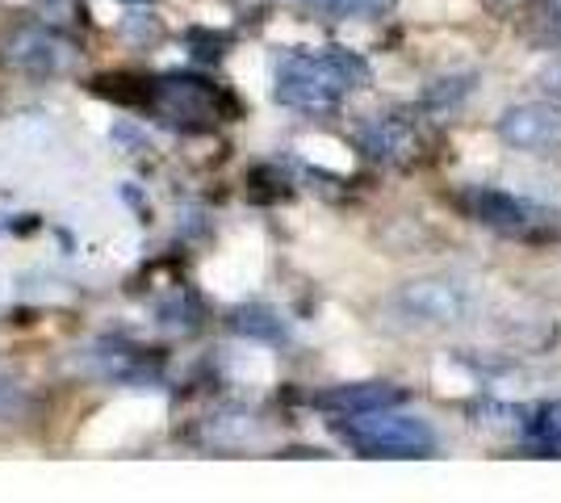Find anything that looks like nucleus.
Listing matches in <instances>:
<instances>
[{"instance_id": "1", "label": "nucleus", "mask_w": 561, "mask_h": 503, "mask_svg": "<svg viewBox=\"0 0 561 503\" xmlns=\"http://www.w3.org/2000/svg\"><path fill=\"white\" fill-rule=\"evenodd\" d=\"M365 80H369L365 59L344 47L310 50V55L294 50L273 72V96L285 110H298V114H328Z\"/></svg>"}, {"instance_id": "2", "label": "nucleus", "mask_w": 561, "mask_h": 503, "mask_svg": "<svg viewBox=\"0 0 561 503\" xmlns=\"http://www.w3.org/2000/svg\"><path fill=\"white\" fill-rule=\"evenodd\" d=\"M340 436L348 441L360 457H432L436 454V428L398 408L356 411V415H335Z\"/></svg>"}, {"instance_id": "3", "label": "nucleus", "mask_w": 561, "mask_h": 503, "mask_svg": "<svg viewBox=\"0 0 561 503\" xmlns=\"http://www.w3.org/2000/svg\"><path fill=\"white\" fill-rule=\"evenodd\" d=\"M478 307V294L461 277L432 273L415 277L407 286H398L386 302V311L394 315L402 328H420V332H440V328H461Z\"/></svg>"}, {"instance_id": "4", "label": "nucleus", "mask_w": 561, "mask_h": 503, "mask_svg": "<svg viewBox=\"0 0 561 503\" xmlns=\"http://www.w3.org/2000/svg\"><path fill=\"white\" fill-rule=\"evenodd\" d=\"M461 206L473 222L491 227L499 236H537L553 222V210L533 202L528 193L494 190V185H469L461 193Z\"/></svg>"}, {"instance_id": "5", "label": "nucleus", "mask_w": 561, "mask_h": 503, "mask_svg": "<svg viewBox=\"0 0 561 503\" xmlns=\"http://www.w3.org/2000/svg\"><path fill=\"white\" fill-rule=\"evenodd\" d=\"M71 59H76V55H71L68 43H64L55 30H47L43 22H18L0 34V64H4L9 72L47 80V76L64 72Z\"/></svg>"}, {"instance_id": "6", "label": "nucleus", "mask_w": 561, "mask_h": 503, "mask_svg": "<svg viewBox=\"0 0 561 503\" xmlns=\"http://www.w3.org/2000/svg\"><path fill=\"white\" fill-rule=\"evenodd\" d=\"M494 130L512 151H533V156L561 151V101L549 96V101L507 105L494 122Z\"/></svg>"}, {"instance_id": "7", "label": "nucleus", "mask_w": 561, "mask_h": 503, "mask_svg": "<svg viewBox=\"0 0 561 503\" xmlns=\"http://www.w3.org/2000/svg\"><path fill=\"white\" fill-rule=\"evenodd\" d=\"M147 105L176 126H206L218 118V93L202 76H164L147 89Z\"/></svg>"}, {"instance_id": "8", "label": "nucleus", "mask_w": 561, "mask_h": 503, "mask_svg": "<svg viewBox=\"0 0 561 503\" xmlns=\"http://www.w3.org/2000/svg\"><path fill=\"white\" fill-rule=\"evenodd\" d=\"M89 365H93L96 378L114 386H156L160 382V361L156 353H147L139 344L122 340V335H101L89 353Z\"/></svg>"}, {"instance_id": "9", "label": "nucleus", "mask_w": 561, "mask_h": 503, "mask_svg": "<svg viewBox=\"0 0 561 503\" xmlns=\"http://www.w3.org/2000/svg\"><path fill=\"white\" fill-rule=\"evenodd\" d=\"M360 151L374 156L381 164H402L420 151V135L407 118H394V114H377L360 126Z\"/></svg>"}, {"instance_id": "10", "label": "nucleus", "mask_w": 561, "mask_h": 503, "mask_svg": "<svg viewBox=\"0 0 561 503\" xmlns=\"http://www.w3.org/2000/svg\"><path fill=\"white\" fill-rule=\"evenodd\" d=\"M314 403L335 411V415H356V411L398 408V403H402V390L390 382H348V386L328 390V395H319Z\"/></svg>"}, {"instance_id": "11", "label": "nucleus", "mask_w": 561, "mask_h": 503, "mask_svg": "<svg viewBox=\"0 0 561 503\" xmlns=\"http://www.w3.org/2000/svg\"><path fill=\"white\" fill-rule=\"evenodd\" d=\"M231 332L243 335V340H256V344H285L289 340L285 319L268 307H239L231 315Z\"/></svg>"}, {"instance_id": "12", "label": "nucleus", "mask_w": 561, "mask_h": 503, "mask_svg": "<svg viewBox=\"0 0 561 503\" xmlns=\"http://www.w3.org/2000/svg\"><path fill=\"white\" fill-rule=\"evenodd\" d=\"M524 436H528V445L540 449V454H561V399L540 403V408L524 420Z\"/></svg>"}, {"instance_id": "13", "label": "nucleus", "mask_w": 561, "mask_h": 503, "mask_svg": "<svg viewBox=\"0 0 561 503\" xmlns=\"http://www.w3.org/2000/svg\"><path fill=\"white\" fill-rule=\"evenodd\" d=\"M289 4L302 9V13H319V18H340V22L374 18L381 9H390V0H289Z\"/></svg>"}, {"instance_id": "14", "label": "nucleus", "mask_w": 561, "mask_h": 503, "mask_svg": "<svg viewBox=\"0 0 561 503\" xmlns=\"http://www.w3.org/2000/svg\"><path fill=\"white\" fill-rule=\"evenodd\" d=\"M473 80L478 76H440V80H432L427 89H423V105L427 110H436V114H445V110H457L469 93H473Z\"/></svg>"}, {"instance_id": "15", "label": "nucleus", "mask_w": 561, "mask_h": 503, "mask_svg": "<svg viewBox=\"0 0 561 503\" xmlns=\"http://www.w3.org/2000/svg\"><path fill=\"white\" fill-rule=\"evenodd\" d=\"M18 411H22V390L9 382V378H0V420H9Z\"/></svg>"}, {"instance_id": "16", "label": "nucleus", "mask_w": 561, "mask_h": 503, "mask_svg": "<svg viewBox=\"0 0 561 503\" xmlns=\"http://www.w3.org/2000/svg\"><path fill=\"white\" fill-rule=\"evenodd\" d=\"M540 84H545V93L553 96V101H561V59H558V64H549V68L540 72Z\"/></svg>"}, {"instance_id": "17", "label": "nucleus", "mask_w": 561, "mask_h": 503, "mask_svg": "<svg viewBox=\"0 0 561 503\" xmlns=\"http://www.w3.org/2000/svg\"><path fill=\"white\" fill-rule=\"evenodd\" d=\"M545 13H549V30L561 34V0H549V4H545Z\"/></svg>"}, {"instance_id": "18", "label": "nucleus", "mask_w": 561, "mask_h": 503, "mask_svg": "<svg viewBox=\"0 0 561 503\" xmlns=\"http://www.w3.org/2000/svg\"><path fill=\"white\" fill-rule=\"evenodd\" d=\"M122 4H130V9H142V4H156V0H122Z\"/></svg>"}, {"instance_id": "19", "label": "nucleus", "mask_w": 561, "mask_h": 503, "mask_svg": "<svg viewBox=\"0 0 561 503\" xmlns=\"http://www.w3.org/2000/svg\"><path fill=\"white\" fill-rule=\"evenodd\" d=\"M494 4H515V0H494Z\"/></svg>"}]
</instances>
